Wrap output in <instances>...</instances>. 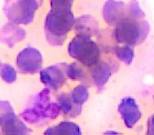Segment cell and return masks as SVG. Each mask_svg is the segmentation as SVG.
I'll list each match as a JSON object with an SVG mask.
<instances>
[{
    "mask_svg": "<svg viewBox=\"0 0 154 135\" xmlns=\"http://www.w3.org/2000/svg\"><path fill=\"white\" fill-rule=\"evenodd\" d=\"M66 75L72 80H79L82 78V70L76 62H73L66 66Z\"/></svg>",
    "mask_w": 154,
    "mask_h": 135,
    "instance_id": "19",
    "label": "cell"
},
{
    "mask_svg": "<svg viewBox=\"0 0 154 135\" xmlns=\"http://www.w3.org/2000/svg\"><path fill=\"white\" fill-rule=\"evenodd\" d=\"M58 106H59L61 113L64 115L70 116V117H75L82 113V106H78L72 99L71 95H68L66 93H61L57 98Z\"/></svg>",
    "mask_w": 154,
    "mask_h": 135,
    "instance_id": "14",
    "label": "cell"
},
{
    "mask_svg": "<svg viewBox=\"0 0 154 135\" xmlns=\"http://www.w3.org/2000/svg\"><path fill=\"white\" fill-rule=\"evenodd\" d=\"M149 34V23L141 19L125 17L115 26L114 37L116 41L127 45L141 43Z\"/></svg>",
    "mask_w": 154,
    "mask_h": 135,
    "instance_id": "3",
    "label": "cell"
},
{
    "mask_svg": "<svg viewBox=\"0 0 154 135\" xmlns=\"http://www.w3.org/2000/svg\"><path fill=\"white\" fill-rule=\"evenodd\" d=\"M26 38V31L20 28L19 24L13 22L7 23L0 30V40L9 47H14L16 43L20 42Z\"/></svg>",
    "mask_w": 154,
    "mask_h": 135,
    "instance_id": "10",
    "label": "cell"
},
{
    "mask_svg": "<svg viewBox=\"0 0 154 135\" xmlns=\"http://www.w3.org/2000/svg\"><path fill=\"white\" fill-rule=\"evenodd\" d=\"M69 55L84 66L91 68L99 61L100 50L90 36L77 34L68 45Z\"/></svg>",
    "mask_w": 154,
    "mask_h": 135,
    "instance_id": "4",
    "label": "cell"
},
{
    "mask_svg": "<svg viewBox=\"0 0 154 135\" xmlns=\"http://www.w3.org/2000/svg\"><path fill=\"white\" fill-rule=\"evenodd\" d=\"M118 113L128 129H132L141 117V112L136 100L132 97H125L118 105Z\"/></svg>",
    "mask_w": 154,
    "mask_h": 135,
    "instance_id": "8",
    "label": "cell"
},
{
    "mask_svg": "<svg viewBox=\"0 0 154 135\" xmlns=\"http://www.w3.org/2000/svg\"><path fill=\"white\" fill-rule=\"evenodd\" d=\"M0 68H1V63H0Z\"/></svg>",
    "mask_w": 154,
    "mask_h": 135,
    "instance_id": "24",
    "label": "cell"
},
{
    "mask_svg": "<svg viewBox=\"0 0 154 135\" xmlns=\"http://www.w3.org/2000/svg\"><path fill=\"white\" fill-rule=\"evenodd\" d=\"M103 16L109 26H116L126 17V5L118 0H107L103 8Z\"/></svg>",
    "mask_w": 154,
    "mask_h": 135,
    "instance_id": "9",
    "label": "cell"
},
{
    "mask_svg": "<svg viewBox=\"0 0 154 135\" xmlns=\"http://www.w3.org/2000/svg\"><path fill=\"white\" fill-rule=\"evenodd\" d=\"M42 55L35 48H26L21 50L16 58V64L20 72L26 74H35L41 71Z\"/></svg>",
    "mask_w": 154,
    "mask_h": 135,
    "instance_id": "6",
    "label": "cell"
},
{
    "mask_svg": "<svg viewBox=\"0 0 154 135\" xmlns=\"http://www.w3.org/2000/svg\"><path fill=\"white\" fill-rule=\"evenodd\" d=\"M12 112H14V110L13 107L11 106V103H10V101L0 100V120L7 117Z\"/></svg>",
    "mask_w": 154,
    "mask_h": 135,
    "instance_id": "21",
    "label": "cell"
},
{
    "mask_svg": "<svg viewBox=\"0 0 154 135\" xmlns=\"http://www.w3.org/2000/svg\"><path fill=\"white\" fill-rule=\"evenodd\" d=\"M116 57L126 64L132 63L134 59V51L131 48V45H122V47H116L114 49Z\"/></svg>",
    "mask_w": 154,
    "mask_h": 135,
    "instance_id": "16",
    "label": "cell"
},
{
    "mask_svg": "<svg viewBox=\"0 0 154 135\" xmlns=\"http://www.w3.org/2000/svg\"><path fill=\"white\" fill-rule=\"evenodd\" d=\"M43 0H7L5 12L11 22L29 24L34 20L35 13Z\"/></svg>",
    "mask_w": 154,
    "mask_h": 135,
    "instance_id": "5",
    "label": "cell"
},
{
    "mask_svg": "<svg viewBox=\"0 0 154 135\" xmlns=\"http://www.w3.org/2000/svg\"><path fill=\"white\" fill-rule=\"evenodd\" d=\"M74 0H50L51 8H72Z\"/></svg>",
    "mask_w": 154,
    "mask_h": 135,
    "instance_id": "22",
    "label": "cell"
},
{
    "mask_svg": "<svg viewBox=\"0 0 154 135\" xmlns=\"http://www.w3.org/2000/svg\"><path fill=\"white\" fill-rule=\"evenodd\" d=\"M45 134H72V135H80L82 130L79 126L72 121H62L60 124L53 126L45 131Z\"/></svg>",
    "mask_w": 154,
    "mask_h": 135,
    "instance_id": "15",
    "label": "cell"
},
{
    "mask_svg": "<svg viewBox=\"0 0 154 135\" xmlns=\"http://www.w3.org/2000/svg\"><path fill=\"white\" fill-rule=\"evenodd\" d=\"M0 77L7 84H13L17 80V72L13 66L5 63L0 68Z\"/></svg>",
    "mask_w": 154,
    "mask_h": 135,
    "instance_id": "18",
    "label": "cell"
},
{
    "mask_svg": "<svg viewBox=\"0 0 154 135\" xmlns=\"http://www.w3.org/2000/svg\"><path fill=\"white\" fill-rule=\"evenodd\" d=\"M71 97L74 100V103H76L78 106H82L84 103H86V101L89 98L88 88L84 84L76 86L71 92Z\"/></svg>",
    "mask_w": 154,
    "mask_h": 135,
    "instance_id": "17",
    "label": "cell"
},
{
    "mask_svg": "<svg viewBox=\"0 0 154 135\" xmlns=\"http://www.w3.org/2000/svg\"><path fill=\"white\" fill-rule=\"evenodd\" d=\"M50 89L45 88L33 97L31 105L21 113L24 121L37 124L49 119H55L61 113L58 103H52Z\"/></svg>",
    "mask_w": 154,
    "mask_h": 135,
    "instance_id": "2",
    "label": "cell"
},
{
    "mask_svg": "<svg viewBox=\"0 0 154 135\" xmlns=\"http://www.w3.org/2000/svg\"><path fill=\"white\" fill-rule=\"evenodd\" d=\"M128 11H129V15L130 17L136 18V19H143L145 17V13L143 11L140 9L138 2L136 0H132L130 3H129L128 7Z\"/></svg>",
    "mask_w": 154,
    "mask_h": 135,
    "instance_id": "20",
    "label": "cell"
},
{
    "mask_svg": "<svg viewBox=\"0 0 154 135\" xmlns=\"http://www.w3.org/2000/svg\"><path fill=\"white\" fill-rule=\"evenodd\" d=\"M111 68L105 61L99 60L96 64L91 66V77L98 90H101L106 86V84L109 81L110 77H111Z\"/></svg>",
    "mask_w": 154,
    "mask_h": 135,
    "instance_id": "12",
    "label": "cell"
},
{
    "mask_svg": "<svg viewBox=\"0 0 154 135\" xmlns=\"http://www.w3.org/2000/svg\"><path fill=\"white\" fill-rule=\"evenodd\" d=\"M66 64H54L45 69H41L40 80L48 89L56 91L60 89L66 81Z\"/></svg>",
    "mask_w": 154,
    "mask_h": 135,
    "instance_id": "7",
    "label": "cell"
},
{
    "mask_svg": "<svg viewBox=\"0 0 154 135\" xmlns=\"http://www.w3.org/2000/svg\"><path fill=\"white\" fill-rule=\"evenodd\" d=\"M0 128L5 134H29L31 130L23 124L15 112L9 114L7 117L0 120Z\"/></svg>",
    "mask_w": 154,
    "mask_h": 135,
    "instance_id": "11",
    "label": "cell"
},
{
    "mask_svg": "<svg viewBox=\"0 0 154 135\" xmlns=\"http://www.w3.org/2000/svg\"><path fill=\"white\" fill-rule=\"evenodd\" d=\"M72 8H51L45 21V33L51 45H62L73 26H75Z\"/></svg>",
    "mask_w": 154,
    "mask_h": 135,
    "instance_id": "1",
    "label": "cell"
},
{
    "mask_svg": "<svg viewBox=\"0 0 154 135\" xmlns=\"http://www.w3.org/2000/svg\"><path fill=\"white\" fill-rule=\"evenodd\" d=\"M148 133L154 134V114L150 117L149 122H148Z\"/></svg>",
    "mask_w": 154,
    "mask_h": 135,
    "instance_id": "23",
    "label": "cell"
},
{
    "mask_svg": "<svg viewBox=\"0 0 154 135\" xmlns=\"http://www.w3.org/2000/svg\"><path fill=\"white\" fill-rule=\"evenodd\" d=\"M75 29H76L77 34H82L86 36H93L97 32L98 23L96 19L93 16L85 15L80 16L78 19L75 21Z\"/></svg>",
    "mask_w": 154,
    "mask_h": 135,
    "instance_id": "13",
    "label": "cell"
}]
</instances>
